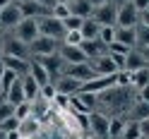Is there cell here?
Masks as SVG:
<instances>
[{"label": "cell", "mask_w": 149, "mask_h": 139, "mask_svg": "<svg viewBox=\"0 0 149 139\" xmlns=\"http://www.w3.org/2000/svg\"><path fill=\"white\" fill-rule=\"evenodd\" d=\"M39 34L41 36H48V39H65V34H68V29L63 26L60 19H55L53 15H46L39 19Z\"/></svg>", "instance_id": "cell-1"}, {"label": "cell", "mask_w": 149, "mask_h": 139, "mask_svg": "<svg viewBox=\"0 0 149 139\" xmlns=\"http://www.w3.org/2000/svg\"><path fill=\"white\" fill-rule=\"evenodd\" d=\"M36 36H39V19H29V17H24V19L15 26V39H19L22 43H34Z\"/></svg>", "instance_id": "cell-2"}, {"label": "cell", "mask_w": 149, "mask_h": 139, "mask_svg": "<svg viewBox=\"0 0 149 139\" xmlns=\"http://www.w3.org/2000/svg\"><path fill=\"white\" fill-rule=\"evenodd\" d=\"M91 17H94L101 26H113V24L118 22V7L108 0V3L94 7V15H91Z\"/></svg>", "instance_id": "cell-3"}, {"label": "cell", "mask_w": 149, "mask_h": 139, "mask_svg": "<svg viewBox=\"0 0 149 139\" xmlns=\"http://www.w3.org/2000/svg\"><path fill=\"white\" fill-rule=\"evenodd\" d=\"M29 48H31V53L36 55V58H43V55H53V53H58V48H60V43L55 41V39H48V36H36V41L34 43H29Z\"/></svg>", "instance_id": "cell-4"}, {"label": "cell", "mask_w": 149, "mask_h": 139, "mask_svg": "<svg viewBox=\"0 0 149 139\" xmlns=\"http://www.w3.org/2000/svg\"><path fill=\"white\" fill-rule=\"evenodd\" d=\"M22 19H24V15L19 10V3H12V5H7V7L0 10V26L3 29H15Z\"/></svg>", "instance_id": "cell-5"}, {"label": "cell", "mask_w": 149, "mask_h": 139, "mask_svg": "<svg viewBox=\"0 0 149 139\" xmlns=\"http://www.w3.org/2000/svg\"><path fill=\"white\" fill-rule=\"evenodd\" d=\"M118 26H137L139 24V10L132 5V0L118 7Z\"/></svg>", "instance_id": "cell-6"}, {"label": "cell", "mask_w": 149, "mask_h": 139, "mask_svg": "<svg viewBox=\"0 0 149 139\" xmlns=\"http://www.w3.org/2000/svg\"><path fill=\"white\" fill-rule=\"evenodd\" d=\"M89 65H91V70H94V75L96 77H104V75H116V72H120L118 70V65L113 62V58L106 53V55H101V58H96V60H87Z\"/></svg>", "instance_id": "cell-7"}, {"label": "cell", "mask_w": 149, "mask_h": 139, "mask_svg": "<svg viewBox=\"0 0 149 139\" xmlns=\"http://www.w3.org/2000/svg\"><path fill=\"white\" fill-rule=\"evenodd\" d=\"M58 55L65 60V65H77V62H87V55L79 46H68V43H60Z\"/></svg>", "instance_id": "cell-8"}, {"label": "cell", "mask_w": 149, "mask_h": 139, "mask_svg": "<svg viewBox=\"0 0 149 139\" xmlns=\"http://www.w3.org/2000/svg\"><path fill=\"white\" fill-rule=\"evenodd\" d=\"M55 89H58V94H65V96H77L79 91H82V84L84 82H79V79H74L70 75H63L58 82H53Z\"/></svg>", "instance_id": "cell-9"}, {"label": "cell", "mask_w": 149, "mask_h": 139, "mask_svg": "<svg viewBox=\"0 0 149 139\" xmlns=\"http://www.w3.org/2000/svg\"><path fill=\"white\" fill-rule=\"evenodd\" d=\"M43 67H46V72L51 75V82H53V77H63V65H65V60L60 58L58 53H53V55H43V58H36Z\"/></svg>", "instance_id": "cell-10"}, {"label": "cell", "mask_w": 149, "mask_h": 139, "mask_svg": "<svg viewBox=\"0 0 149 139\" xmlns=\"http://www.w3.org/2000/svg\"><path fill=\"white\" fill-rule=\"evenodd\" d=\"M144 67H149V60L144 58L142 50H135L132 48L125 55V72H137V70H144Z\"/></svg>", "instance_id": "cell-11"}, {"label": "cell", "mask_w": 149, "mask_h": 139, "mask_svg": "<svg viewBox=\"0 0 149 139\" xmlns=\"http://www.w3.org/2000/svg\"><path fill=\"white\" fill-rule=\"evenodd\" d=\"M3 53H5V55H12V58H22V60H26L29 46L22 43L19 39H7V41L3 43Z\"/></svg>", "instance_id": "cell-12"}, {"label": "cell", "mask_w": 149, "mask_h": 139, "mask_svg": "<svg viewBox=\"0 0 149 139\" xmlns=\"http://www.w3.org/2000/svg\"><path fill=\"white\" fill-rule=\"evenodd\" d=\"M65 75H70V77L79 79V82H89V79H94V77H96L89 62H77V65H70Z\"/></svg>", "instance_id": "cell-13"}, {"label": "cell", "mask_w": 149, "mask_h": 139, "mask_svg": "<svg viewBox=\"0 0 149 139\" xmlns=\"http://www.w3.org/2000/svg\"><path fill=\"white\" fill-rule=\"evenodd\" d=\"M5 101H7V103H12L15 108L26 101V98H24V84H22V77H19V79H15V82H12V86L5 91Z\"/></svg>", "instance_id": "cell-14"}, {"label": "cell", "mask_w": 149, "mask_h": 139, "mask_svg": "<svg viewBox=\"0 0 149 139\" xmlns=\"http://www.w3.org/2000/svg\"><path fill=\"white\" fill-rule=\"evenodd\" d=\"M19 10L29 19H41V17H46V5L36 3V0H24V3H19Z\"/></svg>", "instance_id": "cell-15"}, {"label": "cell", "mask_w": 149, "mask_h": 139, "mask_svg": "<svg viewBox=\"0 0 149 139\" xmlns=\"http://www.w3.org/2000/svg\"><path fill=\"white\" fill-rule=\"evenodd\" d=\"M79 48L84 50L87 60H96V58H101V55H106V53H108V48H106V46L101 43L99 39H96V41H82V43H79Z\"/></svg>", "instance_id": "cell-16"}, {"label": "cell", "mask_w": 149, "mask_h": 139, "mask_svg": "<svg viewBox=\"0 0 149 139\" xmlns=\"http://www.w3.org/2000/svg\"><path fill=\"white\" fill-rule=\"evenodd\" d=\"M108 122H111L108 118L99 113H89V129L94 132V137H108Z\"/></svg>", "instance_id": "cell-17"}, {"label": "cell", "mask_w": 149, "mask_h": 139, "mask_svg": "<svg viewBox=\"0 0 149 139\" xmlns=\"http://www.w3.org/2000/svg\"><path fill=\"white\" fill-rule=\"evenodd\" d=\"M116 41L132 48L137 43V26H116Z\"/></svg>", "instance_id": "cell-18"}, {"label": "cell", "mask_w": 149, "mask_h": 139, "mask_svg": "<svg viewBox=\"0 0 149 139\" xmlns=\"http://www.w3.org/2000/svg\"><path fill=\"white\" fill-rule=\"evenodd\" d=\"M68 7H70V15L82 17V19H87V17L94 15V5H91V0H72V3H68Z\"/></svg>", "instance_id": "cell-19"}, {"label": "cell", "mask_w": 149, "mask_h": 139, "mask_svg": "<svg viewBox=\"0 0 149 139\" xmlns=\"http://www.w3.org/2000/svg\"><path fill=\"white\" fill-rule=\"evenodd\" d=\"M79 34H82V39H84V41H96L99 34H101V24L94 19V17H87V19L82 22Z\"/></svg>", "instance_id": "cell-20"}, {"label": "cell", "mask_w": 149, "mask_h": 139, "mask_svg": "<svg viewBox=\"0 0 149 139\" xmlns=\"http://www.w3.org/2000/svg\"><path fill=\"white\" fill-rule=\"evenodd\" d=\"M3 65H5V70H12L15 75H29V65H26V60L22 58H12V55H3Z\"/></svg>", "instance_id": "cell-21"}, {"label": "cell", "mask_w": 149, "mask_h": 139, "mask_svg": "<svg viewBox=\"0 0 149 139\" xmlns=\"http://www.w3.org/2000/svg\"><path fill=\"white\" fill-rule=\"evenodd\" d=\"M29 75L36 79V84H39V86H43V84H48V82H51V75L46 72V67H43L39 60L29 62Z\"/></svg>", "instance_id": "cell-22"}, {"label": "cell", "mask_w": 149, "mask_h": 139, "mask_svg": "<svg viewBox=\"0 0 149 139\" xmlns=\"http://www.w3.org/2000/svg\"><path fill=\"white\" fill-rule=\"evenodd\" d=\"M22 84H24V98H26V103L36 101V96H39V91H41V86L36 84V79L31 75H24L22 77Z\"/></svg>", "instance_id": "cell-23"}, {"label": "cell", "mask_w": 149, "mask_h": 139, "mask_svg": "<svg viewBox=\"0 0 149 139\" xmlns=\"http://www.w3.org/2000/svg\"><path fill=\"white\" fill-rule=\"evenodd\" d=\"M17 132H19L22 137H26V139H29V137H34L36 132H39V122H36V118H26V120H19V129H17Z\"/></svg>", "instance_id": "cell-24"}, {"label": "cell", "mask_w": 149, "mask_h": 139, "mask_svg": "<svg viewBox=\"0 0 149 139\" xmlns=\"http://www.w3.org/2000/svg\"><path fill=\"white\" fill-rule=\"evenodd\" d=\"M142 137V127H139V120H132V122H125L123 137L120 139H139Z\"/></svg>", "instance_id": "cell-25"}, {"label": "cell", "mask_w": 149, "mask_h": 139, "mask_svg": "<svg viewBox=\"0 0 149 139\" xmlns=\"http://www.w3.org/2000/svg\"><path fill=\"white\" fill-rule=\"evenodd\" d=\"M130 75H132V86H137V89L149 86V67L137 70V72H130Z\"/></svg>", "instance_id": "cell-26"}, {"label": "cell", "mask_w": 149, "mask_h": 139, "mask_svg": "<svg viewBox=\"0 0 149 139\" xmlns=\"http://www.w3.org/2000/svg\"><path fill=\"white\" fill-rule=\"evenodd\" d=\"M123 129H125V120L113 118V120L108 122V137H111V139H120V137H123Z\"/></svg>", "instance_id": "cell-27"}, {"label": "cell", "mask_w": 149, "mask_h": 139, "mask_svg": "<svg viewBox=\"0 0 149 139\" xmlns=\"http://www.w3.org/2000/svg\"><path fill=\"white\" fill-rule=\"evenodd\" d=\"M99 41H101V43H104L106 48H108V46H111V43L116 41V26H101V34H99Z\"/></svg>", "instance_id": "cell-28"}, {"label": "cell", "mask_w": 149, "mask_h": 139, "mask_svg": "<svg viewBox=\"0 0 149 139\" xmlns=\"http://www.w3.org/2000/svg\"><path fill=\"white\" fill-rule=\"evenodd\" d=\"M51 15L55 17V19H60V22H63V19H68V17H70V7L65 5V3H55Z\"/></svg>", "instance_id": "cell-29"}, {"label": "cell", "mask_w": 149, "mask_h": 139, "mask_svg": "<svg viewBox=\"0 0 149 139\" xmlns=\"http://www.w3.org/2000/svg\"><path fill=\"white\" fill-rule=\"evenodd\" d=\"M82 22H84L82 17H74V15H70L68 19H63V26H65L68 31H79V29H82Z\"/></svg>", "instance_id": "cell-30"}, {"label": "cell", "mask_w": 149, "mask_h": 139, "mask_svg": "<svg viewBox=\"0 0 149 139\" xmlns=\"http://www.w3.org/2000/svg\"><path fill=\"white\" fill-rule=\"evenodd\" d=\"M137 43L142 46V48L149 46V26L147 24H137Z\"/></svg>", "instance_id": "cell-31"}, {"label": "cell", "mask_w": 149, "mask_h": 139, "mask_svg": "<svg viewBox=\"0 0 149 139\" xmlns=\"http://www.w3.org/2000/svg\"><path fill=\"white\" fill-rule=\"evenodd\" d=\"M135 120H147L149 118V103L147 101H137V106H135Z\"/></svg>", "instance_id": "cell-32"}, {"label": "cell", "mask_w": 149, "mask_h": 139, "mask_svg": "<svg viewBox=\"0 0 149 139\" xmlns=\"http://www.w3.org/2000/svg\"><path fill=\"white\" fill-rule=\"evenodd\" d=\"M39 96H43L46 101H53L55 96H58V89H55V84H53V82H48V84H43V86H41Z\"/></svg>", "instance_id": "cell-33"}, {"label": "cell", "mask_w": 149, "mask_h": 139, "mask_svg": "<svg viewBox=\"0 0 149 139\" xmlns=\"http://www.w3.org/2000/svg\"><path fill=\"white\" fill-rule=\"evenodd\" d=\"M15 79H19V75H15L12 70H5V75H3V82H0V89H3V94H5V91L12 86V82H15Z\"/></svg>", "instance_id": "cell-34"}, {"label": "cell", "mask_w": 149, "mask_h": 139, "mask_svg": "<svg viewBox=\"0 0 149 139\" xmlns=\"http://www.w3.org/2000/svg\"><path fill=\"white\" fill-rule=\"evenodd\" d=\"M0 129H3V132H15V129H19V120H17V115L3 120V122H0Z\"/></svg>", "instance_id": "cell-35"}, {"label": "cell", "mask_w": 149, "mask_h": 139, "mask_svg": "<svg viewBox=\"0 0 149 139\" xmlns=\"http://www.w3.org/2000/svg\"><path fill=\"white\" fill-rule=\"evenodd\" d=\"M15 115H17V120H26V118L31 115V103H26V101L19 103V106L15 108Z\"/></svg>", "instance_id": "cell-36"}, {"label": "cell", "mask_w": 149, "mask_h": 139, "mask_svg": "<svg viewBox=\"0 0 149 139\" xmlns=\"http://www.w3.org/2000/svg\"><path fill=\"white\" fill-rule=\"evenodd\" d=\"M12 115H15V106L7 103V101H3V103H0V122L7 120V118H12Z\"/></svg>", "instance_id": "cell-37"}, {"label": "cell", "mask_w": 149, "mask_h": 139, "mask_svg": "<svg viewBox=\"0 0 149 139\" xmlns=\"http://www.w3.org/2000/svg\"><path fill=\"white\" fill-rule=\"evenodd\" d=\"M130 50H132V48H127V46L118 43V41H113V43L108 46V53H111V55H113V53H116V55H127Z\"/></svg>", "instance_id": "cell-38"}, {"label": "cell", "mask_w": 149, "mask_h": 139, "mask_svg": "<svg viewBox=\"0 0 149 139\" xmlns=\"http://www.w3.org/2000/svg\"><path fill=\"white\" fill-rule=\"evenodd\" d=\"M82 41H84V39H82L79 31H68V34H65V43H68V46H79Z\"/></svg>", "instance_id": "cell-39"}, {"label": "cell", "mask_w": 149, "mask_h": 139, "mask_svg": "<svg viewBox=\"0 0 149 139\" xmlns=\"http://www.w3.org/2000/svg\"><path fill=\"white\" fill-rule=\"evenodd\" d=\"M132 5L137 7L139 12H144V10H149V0H132Z\"/></svg>", "instance_id": "cell-40"}, {"label": "cell", "mask_w": 149, "mask_h": 139, "mask_svg": "<svg viewBox=\"0 0 149 139\" xmlns=\"http://www.w3.org/2000/svg\"><path fill=\"white\" fill-rule=\"evenodd\" d=\"M139 127H142V137H149V118L139 120Z\"/></svg>", "instance_id": "cell-41"}, {"label": "cell", "mask_w": 149, "mask_h": 139, "mask_svg": "<svg viewBox=\"0 0 149 139\" xmlns=\"http://www.w3.org/2000/svg\"><path fill=\"white\" fill-rule=\"evenodd\" d=\"M139 24H147V26H149V10L139 12Z\"/></svg>", "instance_id": "cell-42"}, {"label": "cell", "mask_w": 149, "mask_h": 139, "mask_svg": "<svg viewBox=\"0 0 149 139\" xmlns=\"http://www.w3.org/2000/svg\"><path fill=\"white\" fill-rule=\"evenodd\" d=\"M7 139H26V137H22V134L15 129V132H7Z\"/></svg>", "instance_id": "cell-43"}, {"label": "cell", "mask_w": 149, "mask_h": 139, "mask_svg": "<svg viewBox=\"0 0 149 139\" xmlns=\"http://www.w3.org/2000/svg\"><path fill=\"white\" fill-rule=\"evenodd\" d=\"M139 91H142V101H147V103H149V86H144V89H139Z\"/></svg>", "instance_id": "cell-44"}, {"label": "cell", "mask_w": 149, "mask_h": 139, "mask_svg": "<svg viewBox=\"0 0 149 139\" xmlns=\"http://www.w3.org/2000/svg\"><path fill=\"white\" fill-rule=\"evenodd\" d=\"M104 3H108V0H91V5H94V7H99V5H104Z\"/></svg>", "instance_id": "cell-45"}, {"label": "cell", "mask_w": 149, "mask_h": 139, "mask_svg": "<svg viewBox=\"0 0 149 139\" xmlns=\"http://www.w3.org/2000/svg\"><path fill=\"white\" fill-rule=\"evenodd\" d=\"M3 75H5V65H3V60H0V82H3Z\"/></svg>", "instance_id": "cell-46"}, {"label": "cell", "mask_w": 149, "mask_h": 139, "mask_svg": "<svg viewBox=\"0 0 149 139\" xmlns=\"http://www.w3.org/2000/svg\"><path fill=\"white\" fill-rule=\"evenodd\" d=\"M7 5H12V0H0V7H7Z\"/></svg>", "instance_id": "cell-47"}, {"label": "cell", "mask_w": 149, "mask_h": 139, "mask_svg": "<svg viewBox=\"0 0 149 139\" xmlns=\"http://www.w3.org/2000/svg\"><path fill=\"white\" fill-rule=\"evenodd\" d=\"M111 3H118V5H125V3H130V0H111Z\"/></svg>", "instance_id": "cell-48"}, {"label": "cell", "mask_w": 149, "mask_h": 139, "mask_svg": "<svg viewBox=\"0 0 149 139\" xmlns=\"http://www.w3.org/2000/svg\"><path fill=\"white\" fill-rule=\"evenodd\" d=\"M142 53H144V58L149 60V46H147V48H142Z\"/></svg>", "instance_id": "cell-49"}, {"label": "cell", "mask_w": 149, "mask_h": 139, "mask_svg": "<svg viewBox=\"0 0 149 139\" xmlns=\"http://www.w3.org/2000/svg\"><path fill=\"white\" fill-rule=\"evenodd\" d=\"M0 139H7V132H3V129H0Z\"/></svg>", "instance_id": "cell-50"}, {"label": "cell", "mask_w": 149, "mask_h": 139, "mask_svg": "<svg viewBox=\"0 0 149 139\" xmlns=\"http://www.w3.org/2000/svg\"><path fill=\"white\" fill-rule=\"evenodd\" d=\"M55 3H65V5H68V3H72V0H55Z\"/></svg>", "instance_id": "cell-51"}, {"label": "cell", "mask_w": 149, "mask_h": 139, "mask_svg": "<svg viewBox=\"0 0 149 139\" xmlns=\"http://www.w3.org/2000/svg\"><path fill=\"white\" fill-rule=\"evenodd\" d=\"M3 55H5V53H3V48H0V60H3Z\"/></svg>", "instance_id": "cell-52"}, {"label": "cell", "mask_w": 149, "mask_h": 139, "mask_svg": "<svg viewBox=\"0 0 149 139\" xmlns=\"http://www.w3.org/2000/svg\"><path fill=\"white\" fill-rule=\"evenodd\" d=\"M12 3H24V0H12Z\"/></svg>", "instance_id": "cell-53"}, {"label": "cell", "mask_w": 149, "mask_h": 139, "mask_svg": "<svg viewBox=\"0 0 149 139\" xmlns=\"http://www.w3.org/2000/svg\"><path fill=\"white\" fill-rule=\"evenodd\" d=\"M3 43H5V41H3V39H0V48H3Z\"/></svg>", "instance_id": "cell-54"}, {"label": "cell", "mask_w": 149, "mask_h": 139, "mask_svg": "<svg viewBox=\"0 0 149 139\" xmlns=\"http://www.w3.org/2000/svg\"><path fill=\"white\" fill-rule=\"evenodd\" d=\"M84 139H96V137H84Z\"/></svg>", "instance_id": "cell-55"}, {"label": "cell", "mask_w": 149, "mask_h": 139, "mask_svg": "<svg viewBox=\"0 0 149 139\" xmlns=\"http://www.w3.org/2000/svg\"><path fill=\"white\" fill-rule=\"evenodd\" d=\"M139 139H149V137H139Z\"/></svg>", "instance_id": "cell-56"}, {"label": "cell", "mask_w": 149, "mask_h": 139, "mask_svg": "<svg viewBox=\"0 0 149 139\" xmlns=\"http://www.w3.org/2000/svg\"><path fill=\"white\" fill-rule=\"evenodd\" d=\"M0 10H3V7H0Z\"/></svg>", "instance_id": "cell-57"}]
</instances>
